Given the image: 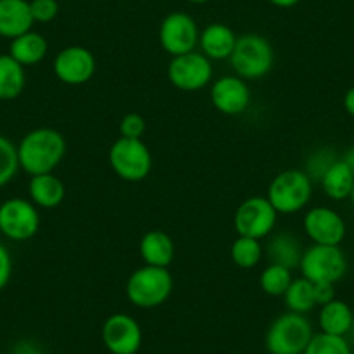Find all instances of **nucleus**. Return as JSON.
I'll list each match as a JSON object with an SVG mask.
<instances>
[{
	"instance_id": "8",
	"label": "nucleus",
	"mask_w": 354,
	"mask_h": 354,
	"mask_svg": "<svg viewBox=\"0 0 354 354\" xmlns=\"http://www.w3.org/2000/svg\"><path fill=\"white\" fill-rule=\"evenodd\" d=\"M278 221V212L266 196H250L238 205L233 224L238 236L264 240L271 236Z\"/></svg>"
},
{
	"instance_id": "13",
	"label": "nucleus",
	"mask_w": 354,
	"mask_h": 354,
	"mask_svg": "<svg viewBox=\"0 0 354 354\" xmlns=\"http://www.w3.org/2000/svg\"><path fill=\"white\" fill-rule=\"evenodd\" d=\"M302 227L309 240L315 245H332L340 247L347 233L346 221L337 210L330 207H311L304 214Z\"/></svg>"
},
{
	"instance_id": "2",
	"label": "nucleus",
	"mask_w": 354,
	"mask_h": 354,
	"mask_svg": "<svg viewBox=\"0 0 354 354\" xmlns=\"http://www.w3.org/2000/svg\"><path fill=\"white\" fill-rule=\"evenodd\" d=\"M174 288V278L169 268L141 266L132 271L125 283L129 302L139 309H153L169 301Z\"/></svg>"
},
{
	"instance_id": "18",
	"label": "nucleus",
	"mask_w": 354,
	"mask_h": 354,
	"mask_svg": "<svg viewBox=\"0 0 354 354\" xmlns=\"http://www.w3.org/2000/svg\"><path fill=\"white\" fill-rule=\"evenodd\" d=\"M139 255L145 264L169 268L176 257V245L169 233L162 230H151L142 234L139 241Z\"/></svg>"
},
{
	"instance_id": "40",
	"label": "nucleus",
	"mask_w": 354,
	"mask_h": 354,
	"mask_svg": "<svg viewBox=\"0 0 354 354\" xmlns=\"http://www.w3.org/2000/svg\"><path fill=\"white\" fill-rule=\"evenodd\" d=\"M0 354H9V353H0Z\"/></svg>"
},
{
	"instance_id": "38",
	"label": "nucleus",
	"mask_w": 354,
	"mask_h": 354,
	"mask_svg": "<svg viewBox=\"0 0 354 354\" xmlns=\"http://www.w3.org/2000/svg\"><path fill=\"white\" fill-rule=\"evenodd\" d=\"M188 2H192V4H207L210 0H188Z\"/></svg>"
},
{
	"instance_id": "17",
	"label": "nucleus",
	"mask_w": 354,
	"mask_h": 354,
	"mask_svg": "<svg viewBox=\"0 0 354 354\" xmlns=\"http://www.w3.org/2000/svg\"><path fill=\"white\" fill-rule=\"evenodd\" d=\"M30 0H0V37L16 39L33 26Z\"/></svg>"
},
{
	"instance_id": "10",
	"label": "nucleus",
	"mask_w": 354,
	"mask_h": 354,
	"mask_svg": "<svg viewBox=\"0 0 354 354\" xmlns=\"http://www.w3.org/2000/svg\"><path fill=\"white\" fill-rule=\"evenodd\" d=\"M40 230L39 207L32 200L9 198L0 205V233L12 241H26Z\"/></svg>"
},
{
	"instance_id": "16",
	"label": "nucleus",
	"mask_w": 354,
	"mask_h": 354,
	"mask_svg": "<svg viewBox=\"0 0 354 354\" xmlns=\"http://www.w3.org/2000/svg\"><path fill=\"white\" fill-rule=\"evenodd\" d=\"M238 35L233 28L224 23H210L205 28L200 30L198 47L200 53L205 54L210 61L230 59L236 46Z\"/></svg>"
},
{
	"instance_id": "24",
	"label": "nucleus",
	"mask_w": 354,
	"mask_h": 354,
	"mask_svg": "<svg viewBox=\"0 0 354 354\" xmlns=\"http://www.w3.org/2000/svg\"><path fill=\"white\" fill-rule=\"evenodd\" d=\"M319 185H322L323 193L328 196L330 200H340L349 198L351 189L354 185V174L351 172L349 167L346 165L342 158L335 160V162L330 165V169L323 174V177L319 179Z\"/></svg>"
},
{
	"instance_id": "30",
	"label": "nucleus",
	"mask_w": 354,
	"mask_h": 354,
	"mask_svg": "<svg viewBox=\"0 0 354 354\" xmlns=\"http://www.w3.org/2000/svg\"><path fill=\"white\" fill-rule=\"evenodd\" d=\"M335 160H339V158H337V155L332 151V149H328V148L316 149V151H313V155L308 158L304 172L311 177L313 183L315 181L319 183V179L323 177V174L330 169V165H332Z\"/></svg>"
},
{
	"instance_id": "28",
	"label": "nucleus",
	"mask_w": 354,
	"mask_h": 354,
	"mask_svg": "<svg viewBox=\"0 0 354 354\" xmlns=\"http://www.w3.org/2000/svg\"><path fill=\"white\" fill-rule=\"evenodd\" d=\"M19 170L18 145L0 134V188L12 181Z\"/></svg>"
},
{
	"instance_id": "23",
	"label": "nucleus",
	"mask_w": 354,
	"mask_h": 354,
	"mask_svg": "<svg viewBox=\"0 0 354 354\" xmlns=\"http://www.w3.org/2000/svg\"><path fill=\"white\" fill-rule=\"evenodd\" d=\"M25 87V66H21L9 54H0V101L18 100Z\"/></svg>"
},
{
	"instance_id": "19",
	"label": "nucleus",
	"mask_w": 354,
	"mask_h": 354,
	"mask_svg": "<svg viewBox=\"0 0 354 354\" xmlns=\"http://www.w3.org/2000/svg\"><path fill=\"white\" fill-rule=\"evenodd\" d=\"M28 195L33 205L39 209H56L64 202L66 188L59 177L54 176V172L32 176L28 183Z\"/></svg>"
},
{
	"instance_id": "27",
	"label": "nucleus",
	"mask_w": 354,
	"mask_h": 354,
	"mask_svg": "<svg viewBox=\"0 0 354 354\" xmlns=\"http://www.w3.org/2000/svg\"><path fill=\"white\" fill-rule=\"evenodd\" d=\"M264 255V247L261 240L248 236H236L231 243V261L241 270H252L261 262Z\"/></svg>"
},
{
	"instance_id": "35",
	"label": "nucleus",
	"mask_w": 354,
	"mask_h": 354,
	"mask_svg": "<svg viewBox=\"0 0 354 354\" xmlns=\"http://www.w3.org/2000/svg\"><path fill=\"white\" fill-rule=\"evenodd\" d=\"M342 104H344V110H346V113L351 115V117L354 118V85L346 91V94H344Z\"/></svg>"
},
{
	"instance_id": "6",
	"label": "nucleus",
	"mask_w": 354,
	"mask_h": 354,
	"mask_svg": "<svg viewBox=\"0 0 354 354\" xmlns=\"http://www.w3.org/2000/svg\"><path fill=\"white\" fill-rule=\"evenodd\" d=\"M299 271L313 283H339L347 273V257L340 247L315 245L304 248Z\"/></svg>"
},
{
	"instance_id": "25",
	"label": "nucleus",
	"mask_w": 354,
	"mask_h": 354,
	"mask_svg": "<svg viewBox=\"0 0 354 354\" xmlns=\"http://www.w3.org/2000/svg\"><path fill=\"white\" fill-rule=\"evenodd\" d=\"M283 302L287 311L297 313V315H308L318 306L315 295V283L306 280L304 277L294 278L290 287L285 292Z\"/></svg>"
},
{
	"instance_id": "12",
	"label": "nucleus",
	"mask_w": 354,
	"mask_h": 354,
	"mask_svg": "<svg viewBox=\"0 0 354 354\" xmlns=\"http://www.w3.org/2000/svg\"><path fill=\"white\" fill-rule=\"evenodd\" d=\"M101 340L111 354H138L142 346L141 325L131 315L115 313L104 319Z\"/></svg>"
},
{
	"instance_id": "20",
	"label": "nucleus",
	"mask_w": 354,
	"mask_h": 354,
	"mask_svg": "<svg viewBox=\"0 0 354 354\" xmlns=\"http://www.w3.org/2000/svg\"><path fill=\"white\" fill-rule=\"evenodd\" d=\"M318 325L319 332L328 333V335L346 337L354 325L353 309L347 302L335 297L333 301L319 306Z\"/></svg>"
},
{
	"instance_id": "32",
	"label": "nucleus",
	"mask_w": 354,
	"mask_h": 354,
	"mask_svg": "<svg viewBox=\"0 0 354 354\" xmlns=\"http://www.w3.org/2000/svg\"><path fill=\"white\" fill-rule=\"evenodd\" d=\"M118 131H120V138L142 139L146 132V120L139 113H127L122 117Z\"/></svg>"
},
{
	"instance_id": "5",
	"label": "nucleus",
	"mask_w": 354,
	"mask_h": 354,
	"mask_svg": "<svg viewBox=\"0 0 354 354\" xmlns=\"http://www.w3.org/2000/svg\"><path fill=\"white\" fill-rule=\"evenodd\" d=\"M234 75L243 80H259L274 66V49L266 37L259 33L240 35L230 57Z\"/></svg>"
},
{
	"instance_id": "15",
	"label": "nucleus",
	"mask_w": 354,
	"mask_h": 354,
	"mask_svg": "<svg viewBox=\"0 0 354 354\" xmlns=\"http://www.w3.org/2000/svg\"><path fill=\"white\" fill-rule=\"evenodd\" d=\"M250 87L238 75H223L210 85V103L219 113L236 117L250 106Z\"/></svg>"
},
{
	"instance_id": "14",
	"label": "nucleus",
	"mask_w": 354,
	"mask_h": 354,
	"mask_svg": "<svg viewBox=\"0 0 354 354\" xmlns=\"http://www.w3.org/2000/svg\"><path fill=\"white\" fill-rule=\"evenodd\" d=\"M53 70L63 84L84 85L96 73V57L87 47H64L54 57Z\"/></svg>"
},
{
	"instance_id": "31",
	"label": "nucleus",
	"mask_w": 354,
	"mask_h": 354,
	"mask_svg": "<svg viewBox=\"0 0 354 354\" xmlns=\"http://www.w3.org/2000/svg\"><path fill=\"white\" fill-rule=\"evenodd\" d=\"M30 11H32L33 21L46 25L57 18L59 4L57 0H30Z\"/></svg>"
},
{
	"instance_id": "41",
	"label": "nucleus",
	"mask_w": 354,
	"mask_h": 354,
	"mask_svg": "<svg viewBox=\"0 0 354 354\" xmlns=\"http://www.w3.org/2000/svg\"><path fill=\"white\" fill-rule=\"evenodd\" d=\"M353 354H354V351H353Z\"/></svg>"
},
{
	"instance_id": "11",
	"label": "nucleus",
	"mask_w": 354,
	"mask_h": 354,
	"mask_svg": "<svg viewBox=\"0 0 354 354\" xmlns=\"http://www.w3.org/2000/svg\"><path fill=\"white\" fill-rule=\"evenodd\" d=\"M200 30L195 19L181 11L170 12L162 19L158 28V40L169 56L176 57L188 54L198 47Z\"/></svg>"
},
{
	"instance_id": "4",
	"label": "nucleus",
	"mask_w": 354,
	"mask_h": 354,
	"mask_svg": "<svg viewBox=\"0 0 354 354\" xmlns=\"http://www.w3.org/2000/svg\"><path fill=\"white\" fill-rule=\"evenodd\" d=\"M315 330L306 315L283 313L271 322L264 346L270 354H304Z\"/></svg>"
},
{
	"instance_id": "37",
	"label": "nucleus",
	"mask_w": 354,
	"mask_h": 354,
	"mask_svg": "<svg viewBox=\"0 0 354 354\" xmlns=\"http://www.w3.org/2000/svg\"><path fill=\"white\" fill-rule=\"evenodd\" d=\"M342 160H344V162H346V165L349 167L351 172L354 174V146H351V148L347 149L346 153H344Z\"/></svg>"
},
{
	"instance_id": "26",
	"label": "nucleus",
	"mask_w": 354,
	"mask_h": 354,
	"mask_svg": "<svg viewBox=\"0 0 354 354\" xmlns=\"http://www.w3.org/2000/svg\"><path fill=\"white\" fill-rule=\"evenodd\" d=\"M292 280V270L285 268L280 264H268L262 270L261 277H259V285H261V290L266 295H271V297H283L287 288L290 287Z\"/></svg>"
},
{
	"instance_id": "29",
	"label": "nucleus",
	"mask_w": 354,
	"mask_h": 354,
	"mask_svg": "<svg viewBox=\"0 0 354 354\" xmlns=\"http://www.w3.org/2000/svg\"><path fill=\"white\" fill-rule=\"evenodd\" d=\"M304 354H353V351H351V346L346 337L328 335V333L318 332L313 335Z\"/></svg>"
},
{
	"instance_id": "21",
	"label": "nucleus",
	"mask_w": 354,
	"mask_h": 354,
	"mask_svg": "<svg viewBox=\"0 0 354 354\" xmlns=\"http://www.w3.org/2000/svg\"><path fill=\"white\" fill-rule=\"evenodd\" d=\"M47 53H49L47 39L42 33H37L33 30L12 39L11 46H9V56L15 57L25 68L42 63Z\"/></svg>"
},
{
	"instance_id": "22",
	"label": "nucleus",
	"mask_w": 354,
	"mask_h": 354,
	"mask_svg": "<svg viewBox=\"0 0 354 354\" xmlns=\"http://www.w3.org/2000/svg\"><path fill=\"white\" fill-rule=\"evenodd\" d=\"M266 255L270 259L271 264H280L288 268V270H299V262L302 257V247L297 238L292 233L281 231V233L270 236V241L264 248Z\"/></svg>"
},
{
	"instance_id": "7",
	"label": "nucleus",
	"mask_w": 354,
	"mask_h": 354,
	"mask_svg": "<svg viewBox=\"0 0 354 354\" xmlns=\"http://www.w3.org/2000/svg\"><path fill=\"white\" fill-rule=\"evenodd\" d=\"M113 172L122 181L141 183L153 169V156L142 139L118 138L108 151Z\"/></svg>"
},
{
	"instance_id": "34",
	"label": "nucleus",
	"mask_w": 354,
	"mask_h": 354,
	"mask_svg": "<svg viewBox=\"0 0 354 354\" xmlns=\"http://www.w3.org/2000/svg\"><path fill=\"white\" fill-rule=\"evenodd\" d=\"M315 295L318 306L326 304V302L335 299V285L332 283H315Z\"/></svg>"
},
{
	"instance_id": "9",
	"label": "nucleus",
	"mask_w": 354,
	"mask_h": 354,
	"mask_svg": "<svg viewBox=\"0 0 354 354\" xmlns=\"http://www.w3.org/2000/svg\"><path fill=\"white\" fill-rule=\"evenodd\" d=\"M167 77L170 84L183 93H196L212 82V61L198 50L181 54L170 59Z\"/></svg>"
},
{
	"instance_id": "33",
	"label": "nucleus",
	"mask_w": 354,
	"mask_h": 354,
	"mask_svg": "<svg viewBox=\"0 0 354 354\" xmlns=\"http://www.w3.org/2000/svg\"><path fill=\"white\" fill-rule=\"evenodd\" d=\"M12 277V257L11 252L0 243V290L8 287L9 280Z\"/></svg>"
},
{
	"instance_id": "3",
	"label": "nucleus",
	"mask_w": 354,
	"mask_h": 354,
	"mask_svg": "<svg viewBox=\"0 0 354 354\" xmlns=\"http://www.w3.org/2000/svg\"><path fill=\"white\" fill-rule=\"evenodd\" d=\"M313 196L311 177L302 169H287L277 174L268 186V195L273 209L278 216L297 214L308 207Z\"/></svg>"
},
{
	"instance_id": "36",
	"label": "nucleus",
	"mask_w": 354,
	"mask_h": 354,
	"mask_svg": "<svg viewBox=\"0 0 354 354\" xmlns=\"http://www.w3.org/2000/svg\"><path fill=\"white\" fill-rule=\"evenodd\" d=\"M270 4H273L274 8H281V9H288V8H294L297 6L301 0H268Z\"/></svg>"
},
{
	"instance_id": "1",
	"label": "nucleus",
	"mask_w": 354,
	"mask_h": 354,
	"mask_svg": "<svg viewBox=\"0 0 354 354\" xmlns=\"http://www.w3.org/2000/svg\"><path fill=\"white\" fill-rule=\"evenodd\" d=\"M66 155V139L53 127L26 132L18 145L19 169L30 176L49 174L59 167Z\"/></svg>"
},
{
	"instance_id": "39",
	"label": "nucleus",
	"mask_w": 354,
	"mask_h": 354,
	"mask_svg": "<svg viewBox=\"0 0 354 354\" xmlns=\"http://www.w3.org/2000/svg\"><path fill=\"white\" fill-rule=\"evenodd\" d=\"M349 198H351V202L354 203V185H353V189H351V195H349Z\"/></svg>"
}]
</instances>
